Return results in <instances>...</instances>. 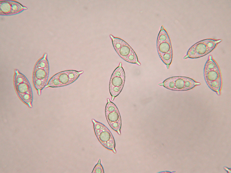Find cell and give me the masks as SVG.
<instances>
[{"instance_id":"obj_6","label":"cell","mask_w":231,"mask_h":173,"mask_svg":"<svg viewBox=\"0 0 231 173\" xmlns=\"http://www.w3.org/2000/svg\"><path fill=\"white\" fill-rule=\"evenodd\" d=\"M122 65L120 63L113 72L110 79L109 89L112 101L120 93L124 84L125 73Z\"/></svg>"},{"instance_id":"obj_4","label":"cell","mask_w":231,"mask_h":173,"mask_svg":"<svg viewBox=\"0 0 231 173\" xmlns=\"http://www.w3.org/2000/svg\"><path fill=\"white\" fill-rule=\"evenodd\" d=\"M83 72V71H77L73 70L60 72L50 79L45 88L61 87L69 84L75 81Z\"/></svg>"},{"instance_id":"obj_13","label":"cell","mask_w":231,"mask_h":173,"mask_svg":"<svg viewBox=\"0 0 231 173\" xmlns=\"http://www.w3.org/2000/svg\"><path fill=\"white\" fill-rule=\"evenodd\" d=\"M39 68L49 69L48 62L45 57L41 59L38 62L34 69Z\"/></svg>"},{"instance_id":"obj_9","label":"cell","mask_w":231,"mask_h":173,"mask_svg":"<svg viewBox=\"0 0 231 173\" xmlns=\"http://www.w3.org/2000/svg\"><path fill=\"white\" fill-rule=\"evenodd\" d=\"M15 85L18 95L25 94H32L31 88L28 80Z\"/></svg>"},{"instance_id":"obj_3","label":"cell","mask_w":231,"mask_h":173,"mask_svg":"<svg viewBox=\"0 0 231 173\" xmlns=\"http://www.w3.org/2000/svg\"><path fill=\"white\" fill-rule=\"evenodd\" d=\"M200 84V83L193 79L181 76L169 78L159 84L168 89L175 91L188 90Z\"/></svg>"},{"instance_id":"obj_1","label":"cell","mask_w":231,"mask_h":173,"mask_svg":"<svg viewBox=\"0 0 231 173\" xmlns=\"http://www.w3.org/2000/svg\"><path fill=\"white\" fill-rule=\"evenodd\" d=\"M204 76L208 87L218 95L221 94L222 80L220 70L212 55H209L204 66Z\"/></svg>"},{"instance_id":"obj_16","label":"cell","mask_w":231,"mask_h":173,"mask_svg":"<svg viewBox=\"0 0 231 173\" xmlns=\"http://www.w3.org/2000/svg\"><path fill=\"white\" fill-rule=\"evenodd\" d=\"M224 169L228 173H230L231 172V170L230 169H229L226 167H224Z\"/></svg>"},{"instance_id":"obj_11","label":"cell","mask_w":231,"mask_h":173,"mask_svg":"<svg viewBox=\"0 0 231 173\" xmlns=\"http://www.w3.org/2000/svg\"><path fill=\"white\" fill-rule=\"evenodd\" d=\"M133 50L131 48L123 41L121 46L116 51L120 57L124 60Z\"/></svg>"},{"instance_id":"obj_2","label":"cell","mask_w":231,"mask_h":173,"mask_svg":"<svg viewBox=\"0 0 231 173\" xmlns=\"http://www.w3.org/2000/svg\"><path fill=\"white\" fill-rule=\"evenodd\" d=\"M222 40L204 39L196 43L188 50L184 59H195L203 57L213 50Z\"/></svg>"},{"instance_id":"obj_15","label":"cell","mask_w":231,"mask_h":173,"mask_svg":"<svg viewBox=\"0 0 231 173\" xmlns=\"http://www.w3.org/2000/svg\"><path fill=\"white\" fill-rule=\"evenodd\" d=\"M92 173H104L103 167L101 164L100 159H99L98 163L95 166Z\"/></svg>"},{"instance_id":"obj_12","label":"cell","mask_w":231,"mask_h":173,"mask_svg":"<svg viewBox=\"0 0 231 173\" xmlns=\"http://www.w3.org/2000/svg\"><path fill=\"white\" fill-rule=\"evenodd\" d=\"M48 79L43 80H33V83L36 89L37 90L39 95H40L42 89L45 86Z\"/></svg>"},{"instance_id":"obj_5","label":"cell","mask_w":231,"mask_h":173,"mask_svg":"<svg viewBox=\"0 0 231 173\" xmlns=\"http://www.w3.org/2000/svg\"><path fill=\"white\" fill-rule=\"evenodd\" d=\"M92 121L95 133L99 142L104 147L116 153L115 141L109 130L101 123L94 119Z\"/></svg>"},{"instance_id":"obj_8","label":"cell","mask_w":231,"mask_h":173,"mask_svg":"<svg viewBox=\"0 0 231 173\" xmlns=\"http://www.w3.org/2000/svg\"><path fill=\"white\" fill-rule=\"evenodd\" d=\"M157 46L160 57L166 55L172 56V48L169 36L163 40H158Z\"/></svg>"},{"instance_id":"obj_14","label":"cell","mask_w":231,"mask_h":173,"mask_svg":"<svg viewBox=\"0 0 231 173\" xmlns=\"http://www.w3.org/2000/svg\"><path fill=\"white\" fill-rule=\"evenodd\" d=\"M124 60L130 63H136L140 65L138 61L137 56L133 50Z\"/></svg>"},{"instance_id":"obj_10","label":"cell","mask_w":231,"mask_h":173,"mask_svg":"<svg viewBox=\"0 0 231 173\" xmlns=\"http://www.w3.org/2000/svg\"><path fill=\"white\" fill-rule=\"evenodd\" d=\"M49 70V69L40 68L34 69L33 74V80L48 79Z\"/></svg>"},{"instance_id":"obj_7","label":"cell","mask_w":231,"mask_h":173,"mask_svg":"<svg viewBox=\"0 0 231 173\" xmlns=\"http://www.w3.org/2000/svg\"><path fill=\"white\" fill-rule=\"evenodd\" d=\"M105 110L107 120L110 127L120 134L121 120L120 114L116 106L107 99Z\"/></svg>"}]
</instances>
